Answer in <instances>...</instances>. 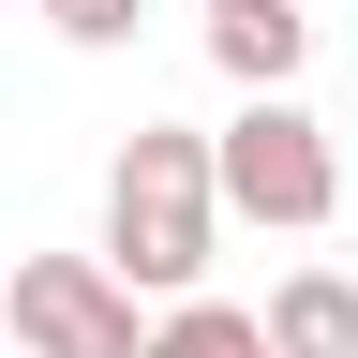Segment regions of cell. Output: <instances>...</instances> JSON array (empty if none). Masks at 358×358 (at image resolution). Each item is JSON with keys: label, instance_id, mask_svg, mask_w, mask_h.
<instances>
[{"label": "cell", "instance_id": "1", "mask_svg": "<svg viewBox=\"0 0 358 358\" xmlns=\"http://www.w3.org/2000/svg\"><path fill=\"white\" fill-rule=\"evenodd\" d=\"M209 239H224V164L194 120H134L105 164V268L134 299H209Z\"/></svg>", "mask_w": 358, "mask_h": 358}, {"label": "cell", "instance_id": "2", "mask_svg": "<svg viewBox=\"0 0 358 358\" xmlns=\"http://www.w3.org/2000/svg\"><path fill=\"white\" fill-rule=\"evenodd\" d=\"M209 164H224V209L268 224V239H313V224L343 209V150H329V120H313L299 90H284V105H239L209 134Z\"/></svg>", "mask_w": 358, "mask_h": 358}, {"label": "cell", "instance_id": "3", "mask_svg": "<svg viewBox=\"0 0 358 358\" xmlns=\"http://www.w3.org/2000/svg\"><path fill=\"white\" fill-rule=\"evenodd\" d=\"M0 329H15V358H150L164 313H134V284H120L105 254H15Z\"/></svg>", "mask_w": 358, "mask_h": 358}, {"label": "cell", "instance_id": "4", "mask_svg": "<svg viewBox=\"0 0 358 358\" xmlns=\"http://www.w3.org/2000/svg\"><path fill=\"white\" fill-rule=\"evenodd\" d=\"M268 358H358V268H284L268 284Z\"/></svg>", "mask_w": 358, "mask_h": 358}, {"label": "cell", "instance_id": "5", "mask_svg": "<svg viewBox=\"0 0 358 358\" xmlns=\"http://www.w3.org/2000/svg\"><path fill=\"white\" fill-rule=\"evenodd\" d=\"M209 60H224V90H239V105H284L299 60H313V15H224Z\"/></svg>", "mask_w": 358, "mask_h": 358}, {"label": "cell", "instance_id": "6", "mask_svg": "<svg viewBox=\"0 0 358 358\" xmlns=\"http://www.w3.org/2000/svg\"><path fill=\"white\" fill-rule=\"evenodd\" d=\"M150 358H268V313H239V299H179L164 329H150Z\"/></svg>", "mask_w": 358, "mask_h": 358}, {"label": "cell", "instance_id": "7", "mask_svg": "<svg viewBox=\"0 0 358 358\" xmlns=\"http://www.w3.org/2000/svg\"><path fill=\"white\" fill-rule=\"evenodd\" d=\"M30 15L60 30V45H134V30H150V0H30Z\"/></svg>", "mask_w": 358, "mask_h": 358}, {"label": "cell", "instance_id": "8", "mask_svg": "<svg viewBox=\"0 0 358 358\" xmlns=\"http://www.w3.org/2000/svg\"><path fill=\"white\" fill-rule=\"evenodd\" d=\"M224 15H299V0H209V30H224Z\"/></svg>", "mask_w": 358, "mask_h": 358}]
</instances>
